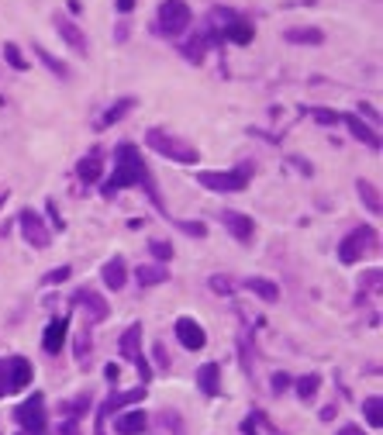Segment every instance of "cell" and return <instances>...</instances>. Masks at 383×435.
<instances>
[{
  "label": "cell",
  "mask_w": 383,
  "mask_h": 435,
  "mask_svg": "<svg viewBox=\"0 0 383 435\" xmlns=\"http://www.w3.org/2000/svg\"><path fill=\"white\" fill-rule=\"evenodd\" d=\"M207 45H211V42H207V35L200 32V35H194V39L183 45V56H187L190 63H204V52H207Z\"/></svg>",
  "instance_id": "cell-26"
},
{
  "label": "cell",
  "mask_w": 383,
  "mask_h": 435,
  "mask_svg": "<svg viewBox=\"0 0 383 435\" xmlns=\"http://www.w3.org/2000/svg\"><path fill=\"white\" fill-rule=\"evenodd\" d=\"M242 428H245V435H259V432H256V428H252V421H245V425H242Z\"/></svg>",
  "instance_id": "cell-50"
},
{
  "label": "cell",
  "mask_w": 383,
  "mask_h": 435,
  "mask_svg": "<svg viewBox=\"0 0 383 435\" xmlns=\"http://www.w3.org/2000/svg\"><path fill=\"white\" fill-rule=\"evenodd\" d=\"M252 162H242L238 169H228V173H214V169H204V173H197V183L200 187H207V190H214V193H238V190H245L249 187V180H252Z\"/></svg>",
  "instance_id": "cell-3"
},
{
  "label": "cell",
  "mask_w": 383,
  "mask_h": 435,
  "mask_svg": "<svg viewBox=\"0 0 383 435\" xmlns=\"http://www.w3.org/2000/svg\"><path fill=\"white\" fill-rule=\"evenodd\" d=\"M101 169H104V152H101V149H90V152L80 159L76 176H80L83 183H94V180H101Z\"/></svg>",
  "instance_id": "cell-17"
},
{
  "label": "cell",
  "mask_w": 383,
  "mask_h": 435,
  "mask_svg": "<svg viewBox=\"0 0 383 435\" xmlns=\"http://www.w3.org/2000/svg\"><path fill=\"white\" fill-rule=\"evenodd\" d=\"M121 356L128 359V363H135L138 366V376L142 380H152V366H149V359L142 356V325H132L125 335H121Z\"/></svg>",
  "instance_id": "cell-9"
},
{
  "label": "cell",
  "mask_w": 383,
  "mask_h": 435,
  "mask_svg": "<svg viewBox=\"0 0 383 435\" xmlns=\"http://www.w3.org/2000/svg\"><path fill=\"white\" fill-rule=\"evenodd\" d=\"M180 229H183L187 235H194V239H204V235H207V225H200V222H180Z\"/></svg>",
  "instance_id": "cell-36"
},
{
  "label": "cell",
  "mask_w": 383,
  "mask_h": 435,
  "mask_svg": "<svg viewBox=\"0 0 383 435\" xmlns=\"http://www.w3.org/2000/svg\"><path fill=\"white\" fill-rule=\"evenodd\" d=\"M18 225H21V235H25L28 246H35V249H49V246H52V232L45 229L42 214H35L32 207H25V211L18 214Z\"/></svg>",
  "instance_id": "cell-8"
},
{
  "label": "cell",
  "mask_w": 383,
  "mask_h": 435,
  "mask_svg": "<svg viewBox=\"0 0 383 435\" xmlns=\"http://www.w3.org/2000/svg\"><path fill=\"white\" fill-rule=\"evenodd\" d=\"M59 435H80V421L76 418H66L63 428H59Z\"/></svg>",
  "instance_id": "cell-41"
},
{
  "label": "cell",
  "mask_w": 383,
  "mask_h": 435,
  "mask_svg": "<svg viewBox=\"0 0 383 435\" xmlns=\"http://www.w3.org/2000/svg\"><path fill=\"white\" fill-rule=\"evenodd\" d=\"M125 187L145 190L149 200H152L159 211H166V204H163V197H159V187H156L149 166L142 162V156H138V149H135L132 142H121V145H118V152H114V173L107 176V183L101 187V193H104V197H114V193H121Z\"/></svg>",
  "instance_id": "cell-1"
},
{
  "label": "cell",
  "mask_w": 383,
  "mask_h": 435,
  "mask_svg": "<svg viewBox=\"0 0 383 435\" xmlns=\"http://www.w3.org/2000/svg\"><path fill=\"white\" fill-rule=\"evenodd\" d=\"M335 411H338V407L331 404V407H324V411H321V418H324V421H331V418H335Z\"/></svg>",
  "instance_id": "cell-49"
},
{
  "label": "cell",
  "mask_w": 383,
  "mask_h": 435,
  "mask_svg": "<svg viewBox=\"0 0 383 435\" xmlns=\"http://www.w3.org/2000/svg\"><path fill=\"white\" fill-rule=\"evenodd\" d=\"M338 121H345L349 125V131H352V138H359V142H366L369 149H380V135L359 118V114H345V118H338Z\"/></svg>",
  "instance_id": "cell-20"
},
{
  "label": "cell",
  "mask_w": 383,
  "mask_h": 435,
  "mask_svg": "<svg viewBox=\"0 0 383 435\" xmlns=\"http://www.w3.org/2000/svg\"><path fill=\"white\" fill-rule=\"evenodd\" d=\"M145 425H149V414L138 407V411H125V414H118L114 418V428H118V435H142L145 432Z\"/></svg>",
  "instance_id": "cell-16"
},
{
  "label": "cell",
  "mask_w": 383,
  "mask_h": 435,
  "mask_svg": "<svg viewBox=\"0 0 383 435\" xmlns=\"http://www.w3.org/2000/svg\"><path fill=\"white\" fill-rule=\"evenodd\" d=\"M362 414H366V421H369L373 428H380V425H383V401H380V397H366V401H362Z\"/></svg>",
  "instance_id": "cell-28"
},
{
  "label": "cell",
  "mask_w": 383,
  "mask_h": 435,
  "mask_svg": "<svg viewBox=\"0 0 383 435\" xmlns=\"http://www.w3.org/2000/svg\"><path fill=\"white\" fill-rule=\"evenodd\" d=\"M56 32L63 35V42H66L73 52H80V56H87V52H90V39H87V32H83L76 21H70V18L56 14Z\"/></svg>",
  "instance_id": "cell-11"
},
{
  "label": "cell",
  "mask_w": 383,
  "mask_h": 435,
  "mask_svg": "<svg viewBox=\"0 0 383 435\" xmlns=\"http://www.w3.org/2000/svg\"><path fill=\"white\" fill-rule=\"evenodd\" d=\"M221 35H225V42L249 45V42L256 39V28H252V21H245V18H235V21H228V25L221 28Z\"/></svg>",
  "instance_id": "cell-19"
},
{
  "label": "cell",
  "mask_w": 383,
  "mask_h": 435,
  "mask_svg": "<svg viewBox=\"0 0 383 435\" xmlns=\"http://www.w3.org/2000/svg\"><path fill=\"white\" fill-rule=\"evenodd\" d=\"M4 59H8V66H14L18 73H25V70H28V63H25V56L18 52V45H14V42H8V45H4Z\"/></svg>",
  "instance_id": "cell-31"
},
{
  "label": "cell",
  "mask_w": 383,
  "mask_h": 435,
  "mask_svg": "<svg viewBox=\"0 0 383 435\" xmlns=\"http://www.w3.org/2000/svg\"><path fill=\"white\" fill-rule=\"evenodd\" d=\"M145 145H149L152 152L173 159V162H183V166H190V162L200 159V152H197L190 142H183V138H176V135H166L163 128H152V131L145 135Z\"/></svg>",
  "instance_id": "cell-2"
},
{
  "label": "cell",
  "mask_w": 383,
  "mask_h": 435,
  "mask_svg": "<svg viewBox=\"0 0 383 435\" xmlns=\"http://www.w3.org/2000/svg\"><path fill=\"white\" fill-rule=\"evenodd\" d=\"M149 249H152V256H156L159 263H169V259H173V246H169V242H163V239L149 242Z\"/></svg>",
  "instance_id": "cell-33"
},
{
  "label": "cell",
  "mask_w": 383,
  "mask_h": 435,
  "mask_svg": "<svg viewBox=\"0 0 383 435\" xmlns=\"http://www.w3.org/2000/svg\"><path fill=\"white\" fill-rule=\"evenodd\" d=\"M4 200H8V193H0V207H4Z\"/></svg>",
  "instance_id": "cell-51"
},
{
  "label": "cell",
  "mask_w": 383,
  "mask_h": 435,
  "mask_svg": "<svg viewBox=\"0 0 383 435\" xmlns=\"http://www.w3.org/2000/svg\"><path fill=\"white\" fill-rule=\"evenodd\" d=\"M338 435H362V428L359 425H345V428H338Z\"/></svg>",
  "instance_id": "cell-47"
},
{
  "label": "cell",
  "mask_w": 383,
  "mask_h": 435,
  "mask_svg": "<svg viewBox=\"0 0 383 435\" xmlns=\"http://www.w3.org/2000/svg\"><path fill=\"white\" fill-rule=\"evenodd\" d=\"M73 308H80V311L87 315V325H101V321L111 315V304H107L97 290H90V287H80V290L73 294Z\"/></svg>",
  "instance_id": "cell-10"
},
{
  "label": "cell",
  "mask_w": 383,
  "mask_h": 435,
  "mask_svg": "<svg viewBox=\"0 0 383 435\" xmlns=\"http://www.w3.org/2000/svg\"><path fill=\"white\" fill-rule=\"evenodd\" d=\"M14 418L21 421L25 435H45L49 428V418H45V397L42 394H32L28 401H21L14 407Z\"/></svg>",
  "instance_id": "cell-6"
},
{
  "label": "cell",
  "mask_w": 383,
  "mask_h": 435,
  "mask_svg": "<svg viewBox=\"0 0 383 435\" xmlns=\"http://www.w3.org/2000/svg\"><path fill=\"white\" fill-rule=\"evenodd\" d=\"M311 118H314L318 125H335L342 114H335V111H328V107H311Z\"/></svg>",
  "instance_id": "cell-34"
},
{
  "label": "cell",
  "mask_w": 383,
  "mask_h": 435,
  "mask_svg": "<svg viewBox=\"0 0 383 435\" xmlns=\"http://www.w3.org/2000/svg\"><path fill=\"white\" fill-rule=\"evenodd\" d=\"M114 39H118V42H125V39H128V21H121V25H118V32H114Z\"/></svg>",
  "instance_id": "cell-46"
},
{
  "label": "cell",
  "mask_w": 383,
  "mask_h": 435,
  "mask_svg": "<svg viewBox=\"0 0 383 435\" xmlns=\"http://www.w3.org/2000/svg\"><path fill=\"white\" fill-rule=\"evenodd\" d=\"M49 214H52V225H56V229L63 232L66 225H63V218H59V207H56V200H49Z\"/></svg>",
  "instance_id": "cell-42"
},
{
  "label": "cell",
  "mask_w": 383,
  "mask_h": 435,
  "mask_svg": "<svg viewBox=\"0 0 383 435\" xmlns=\"http://www.w3.org/2000/svg\"><path fill=\"white\" fill-rule=\"evenodd\" d=\"M283 39L293 42V45H321L324 42V32L321 28H287Z\"/></svg>",
  "instance_id": "cell-23"
},
{
  "label": "cell",
  "mask_w": 383,
  "mask_h": 435,
  "mask_svg": "<svg viewBox=\"0 0 383 435\" xmlns=\"http://www.w3.org/2000/svg\"><path fill=\"white\" fill-rule=\"evenodd\" d=\"M4 366H8V390H25L32 383V376H35V370H32V363L25 356H11Z\"/></svg>",
  "instance_id": "cell-13"
},
{
  "label": "cell",
  "mask_w": 383,
  "mask_h": 435,
  "mask_svg": "<svg viewBox=\"0 0 383 435\" xmlns=\"http://www.w3.org/2000/svg\"><path fill=\"white\" fill-rule=\"evenodd\" d=\"M376 249V229H369V225H359V229H352L342 242H338V259L345 263V266H352V263H359L366 253H373Z\"/></svg>",
  "instance_id": "cell-4"
},
{
  "label": "cell",
  "mask_w": 383,
  "mask_h": 435,
  "mask_svg": "<svg viewBox=\"0 0 383 435\" xmlns=\"http://www.w3.org/2000/svg\"><path fill=\"white\" fill-rule=\"evenodd\" d=\"M152 352H156V363H159L163 370H169V352H166V346H163V342H156V346H152Z\"/></svg>",
  "instance_id": "cell-39"
},
{
  "label": "cell",
  "mask_w": 383,
  "mask_h": 435,
  "mask_svg": "<svg viewBox=\"0 0 383 435\" xmlns=\"http://www.w3.org/2000/svg\"><path fill=\"white\" fill-rule=\"evenodd\" d=\"M176 339H180V346L190 349V352H197V349L207 346V332H204L194 318H176Z\"/></svg>",
  "instance_id": "cell-12"
},
{
  "label": "cell",
  "mask_w": 383,
  "mask_h": 435,
  "mask_svg": "<svg viewBox=\"0 0 383 435\" xmlns=\"http://www.w3.org/2000/svg\"><path fill=\"white\" fill-rule=\"evenodd\" d=\"M318 387H321V376H318V373H307V376L297 380V397H300V401H311V397L318 394Z\"/></svg>",
  "instance_id": "cell-30"
},
{
  "label": "cell",
  "mask_w": 383,
  "mask_h": 435,
  "mask_svg": "<svg viewBox=\"0 0 383 435\" xmlns=\"http://www.w3.org/2000/svg\"><path fill=\"white\" fill-rule=\"evenodd\" d=\"M135 280H138V287H159V284L169 280V270L159 266V263H149V266H138L135 270Z\"/></svg>",
  "instance_id": "cell-22"
},
{
  "label": "cell",
  "mask_w": 383,
  "mask_h": 435,
  "mask_svg": "<svg viewBox=\"0 0 383 435\" xmlns=\"http://www.w3.org/2000/svg\"><path fill=\"white\" fill-rule=\"evenodd\" d=\"M245 287H249L256 297L269 301V304H273V301H280V287H276L273 280H262V277H249V280H245Z\"/></svg>",
  "instance_id": "cell-24"
},
{
  "label": "cell",
  "mask_w": 383,
  "mask_h": 435,
  "mask_svg": "<svg viewBox=\"0 0 383 435\" xmlns=\"http://www.w3.org/2000/svg\"><path fill=\"white\" fill-rule=\"evenodd\" d=\"M211 290H214V294H225V297H231V294H235V284H231L228 277H211Z\"/></svg>",
  "instance_id": "cell-35"
},
{
  "label": "cell",
  "mask_w": 383,
  "mask_h": 435,
  "mask_svg": "<svg viewBox=\"0 0 383 435\" xmlns=\"http://www.w3.org/2000/svg\"><path fill=\"white\" fill-rule=\"evenodd\" d=\"M290 387V376L287 373H273V394H283Z\"/></svg>",
  "instance_id": "cell-40"
},
{
  "label": "cell",
  "mask_w": 383,
  "mask_h": 435,
  "mask_svg": "<svg viewBox=\"0 0 383 435\" xmlns=\"http://www.w3.org/2000/svg\"><path fill=\"white\" fill-rule=\"evenodd\" d=\"M197 387L207 394V397H218L221 394V366L218 363H204L197 370Z\"/></svg>",
  "instance_id": "cell-18"
},
{
  "label": "cell",
  "mask_w": 383,
  "mask_h": 435,
  "mask_svg": "<svg viewBox=\"0 0 383 435\" xmlns=\"http://www.w3.org/2000/svg\"><path fill=\"white\" fill-rule=\"evenodd\" d=\"M362 287H380V270H369V273L362 277Z\"/></svg>",
  "instance_id": "cell-43"
},
{
  "label": "cell",
  "mask_w": 383,
  "mask_h": 435,
  "mask_svg": "<svg viewBox=\"0 0 383 435\" xmlns=\"http://www.w3.org/2000/svg\"><path fill=\"white\" fill-rule=\"evenodd\" d=\"M138 401H145V383L135 387V390H121V394L104 397V404H101V411H97V428H94V435H107V418H111L114 411H121L125 404H138Z\"/></svg>",
  "instance_id": "cell-7"
},
{
  "label": "cell",
  "mask_w": 383,
  "mask_h": 435,
  "mask_svg": "<svg viewBox=\"0 0 383 435\" xmlns=\"http://www.w3.org/2000/svg\"><path fill=\"white\" fill-rule=\"evenodd\" d=\"M35 56H39V59H42V63H45V66H49V70H52V73H56L59 80H66V76H70V66H66L63 59H56V56H52L49 49H42V45H35Z\"/></svg>",
  "instance_id": "cell-27"
},
{
  "label": "cell",
  "mask_w": 383,
  "mask_h": 435,
  "mask_svg": "<svg viewBox=\"0 0 383 435\" xmlns=\"http://www.w3.org/2000/svg\"><path fill=\"white\" fill-rule=\"evenodd\" d=\"M101 277H104V284H107L111 290H121V287H125V280H128V270H125V259H121V256H114V259H107V263H104V270H101Z\"/></svg>",
  "instance_id": "cell-21"
},
{
  "label": "cell",
  "mask_w": 383,
  "mask_h": 435,
  "mask_svg": "<svg viewBox=\"0 0 383 435\" xmlns=\"http://www.w3.org/2000/svg\"><path fill=\"white\" fill-rule=\"evenodd\" d=\"M132 8H135V0H118V11H121V14H128Z\"/></svg>",
  "instance_id": "cell-48"
},
{
  "label": "cell",
  "mask_w": 383,
  "mask_h": 435,
  "mask_svg": "<svg viewBox=\"0 0 383 435\" xmlns=\"http://www.w3.org/2000/svg\"><path fill=\"white\" fill-rule=\"evenodd\" d=\"M70 273H73L70 266H56V270L45 277V284H49V287H52V284H66V280H70Z\"/></svg>",
  "instance_id": "cell-37"
},
{
  "label": "cell",
  "mask_w": 383,
  "mask_h": 435,
  "mask_svg": "<svg viewBox=\"0 0 383 435\" xmlns=\"http://www.w3.org/2000/svg\"><path fill=\"white\" fill-rule=\"evenodd\" d=\"M66 339H70V318H52L49 328H45V335H42V346H45V352L59 356L63 346H66Z\"/></svg>",
  "instance_id": "cell-15"
},
{
  "label": "cell",
  "mask_w": 383,
  "mask_h": 435,
  "mask_svg": "<svg viewBox=\"0 0 383 435\" xmlns=\"http://www.w3.org/2000/svg\"><path fill=\"white\" fill-rule=\"evenodd\" d=\"M104 376H107V380H121V366H118V363H107V366H104Z\"/></svg>",
  "instance_id": "cell-44"
},
{
  "label": "cell",
  "mask_w": 383,
  "mask_h": 435,
  "mask_svg": "<svg viewBox=\"0 0 383 435\" xmlns=\"http://www.w3.org/2000/svg\"><path fill=\"white\" fill-rule=\"evenodd\" d=\"M156 28L163 32V35H183L187 28H190V21H194V14H190V8L183 4V0H163L159 4V14H156Z\"/></svg>",
  "instance_id": "cell-5"
},
{
  "label": "cell",
  "mask_w": 383,
  "mask_h": 435,
  "mask_svg": "<svg viewBox=\"0 0 383 435\" xmlns=\"http://www.w3.org/2000/svg\"><path fill=\"white\" fill-rule=\"evenodd\" d=\"M132 107H135V100H132V97H121L114 107H107V114L101 118V125H114V121H121V118H125Z\"/></svg>",
  "instance_id": "cell-29"
},
{
  "label": "cell",
  "mask_w": 383,
  "mask_h": 435,
  "mask_svg": "<svg viewBox=\"0 0 383 435\" xmlns=\"http://www.w3.org/2000/svg\"><path fill=\"white\" fill-rule=\"evenodd\" d=\"M4 394H11V390H8V366L0 363V397H4Z\"/></svg>",
  "instance_id": "cell-45"
},
{
  "label": "cell",
  "mask_w": 383,
  "mask_h": 435,
  "mask_svg": "<svg viewBox=\"0 0 383 435\" xmlns=\"http://www.w3.org/2000/svg\"><path fill=\"white\" fill-rule=\"evenodd\" d=\"M87 407H90V394H80L76 401H70V404H63V411H66L70 418H76V421H80V414H83Z\"/></svg>",
  "instance_id": "cell-32"
},
{
  "label": "cell",
  "mask_w": 383,
  "mask_h": 435,
  "mask_svg": "<svg viewBox=\"0 0 383 435\" xmlns=\"http://www.w3.org/2000/svg\"><path fill=\"white\" fill-rule=\"evenodd\" d=\"M87 356H90V335L83 332V335L76 339V359H80V363H87Z\"/></svg>",
  "instance_id": "cell-38"
},
{
  "label": "cell",
  "mask_w": 383,
  "mask_h": 435,
  "mask_svg": "<svg viewBox=\"0 0 383 435\" xmlns=\"http://www.w3.org/2000/svg\"><path fill=\"white\" fill-rule=\"evenodd\" d=\"M355 190H359V200L366 204V211H369V214H380V190H376L369 180H359Z\"/></svg>",
  "instance_id": "cell-25"
},
{
  "label": "cell",
  "mask_w": 383,
  "mask_h": 435,
  "mask_svg": "<svg viewBox=\"0 0 383 435\" xmlns=\"http://www.w3.org/2000/svg\"><path fill=\"white\" fill-rule=\"evenodd\" d=\"M218 218H221V225H225V229H228L238 242H252L256 225H252V218H249V214H238V211H221Z\"/></svg>",
  "instance_id": "cell-14"
}]
</instances>
